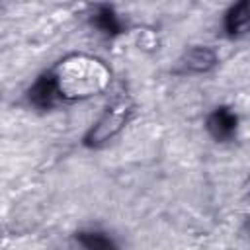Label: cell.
<instances>
[{
	"mask_svg": "<svg viewBox=\"0 0 250 250\" xmlns=\"http://www.w3.org/2000/svg\"><path fill=\"white\" fill-rule=\"evenodd\" d=\"M61 102L96 96L109 82V70L94 57L70 55L51 68Z\"/></svg>",
	"mask_w": 250,
	"mask_h": 250,
	"instance_id": "cell-1",
	"label": "cell"
},
{
	"mask_svg": "<svg viewBox=\"0 0 250 250\" xmlns=\"http://www.w3.org/2000/svg\"><path fill=\"white\" fill-rule=\"evenodd\" d=\"M133 102L129 96H117L113 98L107 107L104 109V113L100 115V119L90 127V131L84 135V145L86 146H102L104 143H107L109 139H113L131 119L133 115Z\"/></svg>",
	"mask_w": 250,
	"mask_h": 250,
	"instance_id": "cell-2",
	"label": "cell"
},
{
	"mask_svg": "<svg viewBox=\"0 0 250 250\" xmlns=\"http://www.w3.org/2000/svg\"><path fill=\"white\" fill-rule=\"evenodd\" d=\"M217 64V55L213 49L205 47V45H195L191 49H188L180 61H178V70L184 74H201L211 70Z\"/></svg>",
	"mask_w": 250,
	"mask_h": 250,
	"instance_id": "cell-3",
	"label": "cell"
},
{
	"mask_svg": "<svg viewBox=\"0 0 250 250\" xmlns=\"http://www.w3.org/2000/svg\"><path fill=\"white\" fill-rule=\"evenodd\" d=\"M27 100L31 105L39 107V109H51L55 107L61 98H59V90L55 84V78L51 74V70L43 72L27 90Z\"/></svg>",
	"mask_w": 250,
	"mask_h": 250,
	"instance_id": "cell-4",
	"label": "cell"
},
{
	"mask_svg": "<svg viewBox=\"0 0 250 250\" xmlns=\"http://www.w3.org/2000/svg\"><path fill=\"white\" fill-rule=\"evenodd\" d=\"M207 131L209 135L215 139V141H230L236 133V127H238V117L236 113L227 107V105H221V107H215L209 117H207Z\"/></svg>",
	"mask_w": 250,
	"mask_h": 250,
	"instance_id": "cell-5",
	"label": "cell"
},
{
	"mask_svg": "<svg viewBox=\"0 0 250 250\" xmlns=\"http://www.w3.org/2000/svg\"><path fill=\"white\" fill-rule=\"evenodd\" d=\"M223 29L229 37H240L250 33V0L236 2L227 10L223 18Z\"/></svg>",
	"mask_w": 250,
	"mask_h": 250,
	"instance_id": "cell-6",
	"label": "cell"
},
{
	"mask_svg": "<svg viewBox=\"0 0 250 250\" xmlns=\"http://www.w3.org/2000/svg\"><path fill=\"white\" fill-rule=\"evenodd\" d=\"M92 23H94L104 35H109V37L119 35V33L123 31V23H121L119 16L115 14V10H113L111 6H105V4H102V6L96 8V12H94V16H92Z\"/></svg>",
	"mask_w": 250,
	"mask_h": 250,
	"instance_id": "cell-7",
	"label": "cell"
},
{
	"mask_svg": "<svg viewBox=\"0 0 250 250\" xmlns=\"http://www.w3.org/2000/svg\"><path fill=\"white\" fill-rule=\"evenodd\" d=\"M76 242L82 250H119L115 240L104 230H80L76 232Z\"/></svg>",
	"mask_w": 250,
	"mask_h": 250,
	"instance_id": "cell-8",
	"label": "cell"
}]
</instances>
